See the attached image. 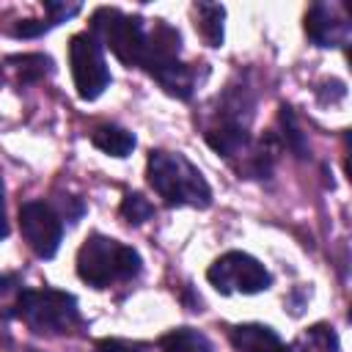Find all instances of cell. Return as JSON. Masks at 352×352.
<instances>
[{
  "mask_svg": "<svg viewBox=\"0 0 352 352\" xmlns=\"http://www.w3.org/2000/svg\"><path fill=\"white\" fill-rule=\"evenodd\" d=\"M19 231L38 258H52L63 239V223L44 201H25L19 206Z\"/></svg>",
  "mask_w": 352,
  "mask_h": 352,
  "instance_id": "7",
  "label": "cell"
},
{
  "mask_svg": "<svg viewBox=\"0 0 352 352\" xmlns=\"http://www.w3.org/2000/svg\"><path fill=\"white\" fill-rule=\"evenodd\" d=\"M8 236V214H6V187H3V176H0V239Z\"/></svg>",
  "mask_w": 352,
  "mask_h": 352,
  "instance_id": "19",
  "label": "cell"
},
{
  "mask_svg": "<svg viewBox=\"0 0 352 352\" xmlns=\"http://www.w3.org/2000/svg\"><path fill=\"white\" fill-rule=\"evenodd\" d=\"M91 33L99 44H107L121 63L140 66L146 47V22L140 16L121 14L118 8H99L91 19Z\"/></svg>",
  "mask_w": 352,
  "mask_h": 352,
  "instance_id": "4",
  "label": "cell"
},
{
  "mask_svg": "<svg viewBox=\"0 0 352 352\" xmlns=\"http://www.w3.org/2000/svg\"><path fill=\"white\" fill-rule=\"evenodd\" d=\"M69 66H72V80L77 88V96L85 102H94L104 94L110 85V69L102 52V44L94 38L91 30L74 33L69 41Z\"/></svg>",
  "mask_w": 352,
  "mask_h": 352,
  "instance_id": "6",
  "label": "cell"
},
{
  "mask_svg": "<svg viewBox=\"0 0 352 352\" xmlns=\"http://www.w3.org/2000/svg\"><path fill=\"white\" fill-rule=\"evenodd\" d=\"M16 319H22L38 336H58L80 322L74 294L60 289H25L16 302Z\"/></svg>",
  "mask_w": 352,
  "mask_h": 352,
  "instance_id": "3",
  "label": "cell"
},
{
  "mask_svg": "<svg viewBox=\"0 0 352 352\" xmlns=\"http://www.w3.org/2000/svg\"><path fill=\"white\" fill-rule=\"evenodd\" d=\"M305 33L316 47H346L352 22L341 3H314L305 11Z\"/></svg>",
  "mask_w": 352,
  "mask_h": 352,
  "instance_id": "8",
  "label": "cell"
},
{
  "mask_svg": "<svg viewBox=\"0 0 352 352\" xmlns=\"http://www.w3.org/2000/svg\"><path fill=\"white\" fill-rule=\"evenodd\" d=\"M91 143H94L99 151L110 154V157H126V154H132V148H135V135H132L129 129H124V126L102 124V126H96V129L91 132Z\"/></svg>",
  "mask_w": 352,
  "mask_h": 352,
  "instance_id": "11",
  "label": "cell"
},
{
  "mask_svg": "<svg viewBox=\"0 0 352 352\" xmlns=\"http://www.w3.org/2000/svg\"><path fill=\"white\" fill-rule=\"evenodd\" d=\"M206 280L220 294H258L272 283L267 267L245 250H228L214 258L206 270Z\"/></svg>",
  "mask_w": 352,
  "mask_h": 352,
  "instance_id": "5",
  "label": "cell"
},
{
  "mask_svg": "<svg viewBox=\"0 0 352 352\" xmlns=\"http://www.w3.org/2000/svg\"><path fill=\"white\" fill-rule=\"evenodd\" d=\"M22 292L25 283L19 275H0V333H6L8 322L16 316V302Z\"/></svg>",
  "mask_w": 352,
  "mask_h": 352,
  "instance_id": "14",
  "label": "cell"
},
{
  "mask_svg": "<svg viewBox=\"0 0 352 352\" xmlns=\"http://www.w3.org/2000/svg\"><path fill=\"white\" fill-rule=\"evenodd\" d=\"M118 212H121V217L129 226H140V223H146V220L154 217V204L146 195H140V192H126L124 201H121V206H118Z\"/></svg>",
  "mask_w": 352,
  "mask_h": 352,
  "instance_id": "17",
  "label": "cell"
},
{
  "mask_svg": "<svg viewBox=\"0 0 352 352\" xmlns=\"http://www.w3.org/2000/svg\"><path fill=\"white\" fill-rule=\"evenodd\" d=\"M8 63H16L22 82H36L52 72V60L47 55H38V52L36 55H14V58H8Z\"/></svg>",
  "mask_w": 352,
  "mask_h": 352,
  "instance_id": "16",
  "label": "cell"
},
{
  "mask_svg": "<svg viewBox=\"0 0 352 352\" xmlns=\"http://www.w3.org/2000/svg\"><path fill=\"white\" fill-rule=\"evenodd\" d=\"M96 352H151V346L140 341H126V338H99Z\"/></svg>",
  "mask_w": 352,
  "mask_h": 352,
  "instance_id": "18",
  "label": "cell"
},
{
  "mask_svg": "<svg viewBox=\"0 0 352 352\" xmlns=\"http://www.w3.org/2000/svg\"><path fill=\"white\" fill-rule=\"evenodd\" d=\"M228 336L236 352H289V344H283L272 327L258 322L234 324Z\"/></svg>",
  "mask_w": 352,
  "mask_h": 352,
  "instance_id": "9",
  "label": "cell"
},
{
  "mask_svg": "<svg viewBox=\"0 0 352 352\" xmlns=\"http://www.w3.org/2000/svg\"><path fill=\"white\" fill-rule=\"evenodd\" d=\"M289 352H338V336L327 324H314L289 344Z\"/></svg>",
  "mask_w": 352,
  "mask_h": 352,
  "instance_id": "13",
  "label": "cell"
},
{
  "mask_svg": "<svg viewBox=\"0 0 352 352\" xmlns=\"http://www.w3.org/2000/svg\"><path fill=\"white\" fill-rule=\"evenodd\" d=\"M140 264L135 248L104 234H91L77 250V275L94 289H107L110 283L135 278Z\"/></svg>",
  "mask_w": 352,
  "mask_h": 352,
  "instance_id": "2",
  "label": "cell"
},
{
  "mask_svg": "<svg viewBox=\"0 0 352 352\" xmlns=\"http://www.w3.org/2000/svg\"><path fill=\"white\" fill-rule=\"evenodd\" d=\"M280 126H283V146L289 151H294V157H305L308 154V143H305V132L297 124V116L292 113V107H280Z\"/></svg>",
  "mask_w": 352,
  "mask_h": 352,
  "instance_id": "15",
  "label": "cell"
},
{
  "mask_svg": "<svg viewBox=\"0 0 352 352\" xmlns=\"http://www.w3.org/2000/svg\"><path fill=\"white\" fill-rule=\"evenodd\" d=\"M192 16H195V30L201 33V38L209 47H220L223 44V19H226V8L220 3H195L192 6Z\"/></svg>",
  "mask_w": 352,
  "mask_h": 352,
  "instance_id": "10",
  "label": "cell"
},
{
  "mask_svg": "<svg viewBox=\"0 0 352 352\" xmlns=\"http://www.w3.org/2000/svg\"><path fill=\"white\" fill-rule=\"evenodd\" d=\"M146 176L154 192L168 206H195L206 209L212 204V187L204 173L182 151H151L146 162Z\"/></svg>",
  "mask_w": 352,
  "mask_h": 352,
  "instance_id": "1",
  "label": "cell"
},
{
  "mask_svg": "<svg viewBox=\"0 0 352 352\" xmlns=\"http://www.w3.org/2000/svg\"><path fill=\"white\" fill-rule=\"evenodd\" d=\"M157 349L160 352H212V344L204 333L192 327H173L160 338Z\"/></svg>",
  "mask_w": 352,
  "mask_h": 352,
  "instance_id": "12",
  "label": "cell"
}]
</instances>
